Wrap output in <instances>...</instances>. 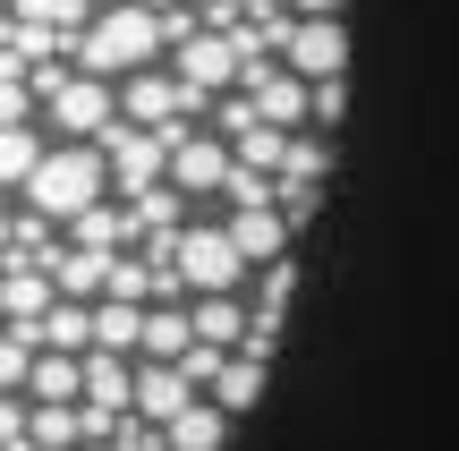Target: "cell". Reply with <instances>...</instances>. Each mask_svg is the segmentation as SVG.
Listing matches in <instances>:
<instances>
[{"mask_svg":"<svg viewBox=\"0 0 459 451\" xmlns=\"http://www.w3.org/2000/svg\"><path fill=\"white\" fill-rule=\"evenodd\" d=\"M51 307V265H9L0 256V316L9 324H43Z\"/></svg>","mask_w":459,"mask_h":451,"instance_id":"obj_13","label":"cell"},{"mask_svg":"<svg viewBox=\"0 0 459 451\" xmlns=\"http://www.w3.org/2000/svg\"><path fill=\"white\" fill-rule=\"evenodd\" d=\"M187 341H196V333H187V307H153V316H145V333H136V350H145V358H162V367H179V350H187Z\"/></svg>","mask_w":459,"mask_h":451,"instance_id":"obj_22","label":"cell"},{"mask_svg":"<svg viewBox=\"0 0 459 451\" xmlns=\"http://www.w3.org/2000/svg\"><path fill=\"white\" fill-rule=\"evenodd\" d=\"M34 350H68V358H85V350H94V307H85V299H51L43 324H34Z\"/></svg>","mask_w":459,"mask_h":451,"instance_id":"obj_14","label":"cell"},{"mask_svg":"<svg viewBox=\"0 0 459 451\" xmlns=\"http://www.w3.org/2000/svg\"><path fill=\"white\" fill-rule=\"evenodd\" d=\"M170 273H179V290L213 299V290H238L247 256L230 247V230H179V239H170Z\"/></svg>","mask_w":459,"mask_h":451,"instance_id":"obj_3","label":"cell"},{"mask_svg":"<svg viewBox=\"0 0 459 451\" xmlns=\"http://www.w3.org/2000/svg\"><path fill=\"white\" fill-rule=\"evenodd\" d=\"M26 367H34V324H9V333H0V392L26 384Z\"/></svg>","mask_w":459,"mask_h":451,"instance_id":"obj_30","label":"cell"},{"mask_svg":"<svg viewBox=\"0 0 459 451\" xmlns=\"http://www.w3.org/2000/svg\"><path fill=\"white\" fill-rule=\"evenodd\" d=\"M17 451H43V443H17Z\"/></svg>","mask_w":459,"mask_h":451,"instance_id":"obj_40","label":"cell"},{"mask_svg":"<svg viewBox=\"0 0 459 451\" xmlns=\"http://www.w3.org/2000/svg\"><path fill=\"white\" fill-rule=\"evenodd\" d=\"M0 247H9V204H0Z\"/></svg>","mask_w":459,"mask_h":451,"instance_id":"obj_37","label":"cell"},{"mask_svg":"<svg viewBox=\"0 0 459 451\" xmlns=\"http://www.w3.org/2000/svg\"><path fill=\"white\" fill-rule=\"evenodd\" d=\"M17 26H60V34H85V17H94V0H9Z\"/></svg>","mask_w":459,"mask_h":451,"instance_id":"obj_27","label":"cell"},{"mask_svg":"<svg viewBox=\"0 0 459 451\" xmlns=\"http://www.w3.org/2000/svg\"><path fill=\"white\" fill-rule=\"evenodd\" d=\"M247 102H255L264 128H298V119H307V77H290V68H264V77H247Z\"/></svg>","mask_w":459,"mask_h":451,"instance_id":"obj_12","label":"cell"},{"mask_svg":"<svg viewBox=\"0 0 459 451\" xmlns=\"http://www.w3.org/2000/svg\"><path fill=\"white\" fill-rule=\"evenodd\" d=\"M26 443L77 451V401H34V409H26Z\"/></svg>","mask_w":459,"mask_h":451,"instance_id":"obj_23","label":"cell"},{"mask_svg":"<svg viewBox=\"0 0 459 451\" xmlns=\"http://www.w3.org/2000/svg\"><path fill=\"white\" fill-rule=\"evenodd\" d=\"M77 401L85 409H136V367L111 350H85L77 358Z\"/></svg>","mask_w":459,"mask_h":451,"instance_id":"obj_11","label":"cell"},{"mask_svg":"<svg viewBox=\"0 0 459 451\" xmlns=\"http://www.w3.org/2000/svg\"><path fill=\"white\" fill-rule=\"evenodd\" d=\"M221 435H230V418L213 401H187L179 418L162 426V451H221Z\"/></svg>","mask_w":459,"mask_h":451,"instance_id":"obj_18","label":"cell"},{"mask_svg":"<svg viewBox=\"0 0 459 451\" xmlns=\"http://www.w3.org/2000/svg\"><path fill=\"white\" fill-rule=\"evenodd\" d=\"M221 358H230V350H213V341H187V350H179V375H187V384H213Z\"/></svg>","mask_w":459,"mask_h":451,"instance_id":"obj_33","label":"cell"},{"mask_svg":"<svg viewBox=\"0 0 459 451\" xmlns=\"http://www.w3.org/2000/svg\"><path fill=\"white\" fill-rule=\"evenodd\" d=\"M0 34H9V17H0Z\"/></svg>","mask_w":459,"mask_h":451,"instance_id":"obj_41","label":"cell"},{"mask_svg":"<svg viewBox=\"0 0 459 451\" xmlns=\"http://www.w3.org/2000/svg\"><path fill=\"white\" fill-rule=\"evenodd\" d=\"M324 170H332V145H324V136H307V128H290V145H281V179L324 187Z\"/></svg>","mask_w":459,"mask_h":451,"instance_id":"obj_25","label":"cell"},{"mask_svg":"<svg viewBox=\"0 0 459 451\" xmlns=\"http://www.w3.org/2000/svg\"><path fill=\"white\" fill-rule=\"evenodd\" d=\"M68 239H77V247H94V256H119V247H128V239H136V213H128V204H85V213H68Z\"/></svg>","mask_w":459,"mask_h":451,"instance_id":"obj_16","label":"cell"},{"mask_svg":"<svg viewBox=\"0 0 459 451\" xmlns=\"http://www.w3.org/2000/svg\"><path fill=\"white\" fill-rule=\"evenodd\" d=\"M187 9H196V17H204V9H213V0H187Z\"/></svg>","mask_w":459,"mask_h":451,"instance_id":"obj_39","label":"cell"},{"mask_svg":"<svg viewBox=\"0 0 459 451\" xmlns=\"http://www.w3.org/2000/svg\"><path fill=\"white\" fill-rule=\"evenodd\" d=\"M341 111H349V77L307 85V119H315V128H341Z\"/></svg>","mask_w":459,"mask_h":451,"instance_id":"obj_32","label":"cell"},{"mask_svg":"<svg viewBox=\"0 0 459 451\" xmlns=\"http://www.w3.org/2000/svg\"><path fill=\"white\" fill-rule=\"evenodd\" d=\"M162 145H170L162 179L179 187V196H204V187H221V179H230V145H221V136H196L187 119H170V128H162Z\"/></svg>","mask_w":459,"mask_h":451,"instance_id":"obj_5","label":"cell"},{"mask_svg":"<svg viewBox=\"0 0 459 451\" xmlns=\"http://www.w3.org/2000/svg\"><path fill=\"white\" fill-rule=\"evenodd\" d=\"M290 17H341V0H281Z\"/></svg>","mask_w":459,"mask_h":451,"instance_id":"obj_36","label":"cell"},{"mask_svg":"<svg viewBox=\"0 0 459 451\" xmlns=\"http://www.w3.org/2000/svg\"><path fill=\"white\" fill-rule=\"evenodd\" d=\"M102 290H111V256H94V247L51 256V299H102Z\"/></svg>","mask_w":459,"mask_h":451,"instance_id":"obj_17","label":"cell"},{"mask_svg":"<svg viewBox=\"0 0 459 451\" xmlns=\"http://www.w3.org/2000/svg\"><path fill=\"white\" fill-rule=\"evenodd\" d=\"M102 145H43V162L26 170V204L43 221H68V213H85V204L102 196Z\"/></svg>","mask_w":459,"mask_h":451,"instance_id":"obj_2","label":"cell"},{"mask_svg":"<svg viewBox=\"0 0 459 451\" xmlns=\"http://www.w3.org/2000/svg\"><path fill=\"white\" fill-rule=\"evenodd\" d=\"M17 443H26V409L0 392V451H17Z\"/></svg>","mask_w":459,"mask_h":451,"instance_id":"obj_35","label":"cell"},{"mask_svg":"<svg viewBox=\"0 0 459 451\" xmlns=\"http://www.w3.org/2000/svg\"><path fill=\"white\" fill-rule=\"evenodd\" d=\"M26 392H34V401H77V358H68V350H34Z\"/></svg>","mask_w":459,"mask_h":451,"instance_id":"obj_24","label":"cell"},{"mask_svg":"<svg viewBox=\"0 0 459 451\" xmlns=\"http://www.w3.org/2000/svg\"><path fill=\"white\" fill-rule=\"evenodd\" d=\"M170 77H179V85H196V94H221V85L230 77H238V51H230V34H187V43H179V68H170Z\"/></svg>","mask_w":459,"mask_h":451,"instance_id":"obj_10","label":"cell"},{"mask_svg":"<svg viewBox=\"0 0 459 451\" xmlns=\"http://www.w3.org/2000/svg\"><path fill=\"white\" fill-rule=\"evenodd\" d=\"M255 401H264V358H238V350H230L221 375H213V409H221V418H238V409H255Z\"/></svg>","mask_w":459,"mask_h":451,"instance_id":"obj_19","label":"cell"},{"mask_svg":"<svg viewBox=\"0 0 459 451\" xmlns=\"http://www.w3.org/2000/svg\"><path fill=\"white\" fill-rule=\"evenodd\" d=\"M281 145H290V128H264V119H247V128L230 136V162H238V170H281Z\"/></svg>","mask_w":459,"mask_h":451,"instance_id":"obj_26","label":"cell"},{"mask_svg":"<svg viewBox=\"0 0 459 451\" xmlns=\"http://www.w3.org/2000/svg\"><path fill=\"white\" fill-rule=\"evenodd\" d=\"M230 247L247 256V265H273V256H290V221H281V204H230Z\"/></svg>","mask_w":459,"mask_h":451,"instance_id":"obj_9","label":"cell"},{"mask_svg":"<svg viewBox=\"0 0 459 451\" xmlns=\"http://www.w3.org/2000/svg\"><path fill=\"white\" fill-rule=\"evenodd\" d=\"M136 333H145V307H128V299H94V350L128 358Z\"/></svg>","mask_w":459,"mask_h":451,"instance_id":"obj_21","label":"cell"},{"mask_svg":"<svg viewBox=\"0 0 459 451\" xmlns=\"http://www.w3.org/2000/svg\"><path fill=\"white\" fill-rule=\"evenodd\" d=\"M273 204H281V221H290V230H307V221L324 213V187H298V179H281V187H273Z\"/></svg>","mask_w":459,"mask_h":451,"instance_id":"obj_31","label":"cell"},{"mask_svg":"<svg viewBox=\"0 0 459 451\" xmlns=\"http://www.w3.org/2000/svg\"><path fill=\"white\" fill-rule=\"evenodd\" d=\"M179 187H170V179H153L145 187V196H128V213H136V230H179Z\"/></svg>","mask_w":459,"mask_h":451,"instance_id":"obj_28","label":"cell"},{"mask_svg":"<svg viewBox=\"0 0 459 451\" xmlns=\"http://www.w3.org/2000/svg\"><path fill=\"white\" fill-rule=\"evenodd\" d=\"M187 401H196V384H187L179 367H162V358H153V367L136 375V418H145V426H170Z\"/></svg>","mask_w":459,"mask_h":451,"instance_id":"obj_15","label":"cell"},{"mask_svg":"<svg viewBox=\"0 0 459 451\" xmlns=\"http://www.w3.org/2000/svg\"><path fill=\"white\" fill-rule=\"evenodd\" d=\"M136 9H170V0H136Z\"/></svg>","mask_w":459,"mask_h":451,"instance_id":"obj_38","label":"cell"},{"mask_svg":"<svg viewBox=\"0 0 459 451\" xmlns=\"http://www.w3.org/2000/svg\"><path fill=\"white\" fill-rule=\"evenodd\" d=\"M43 111H51V128H68V136H102L111 128V77H60V85H43Z\"/></svg>","mask_w":459,"mask_h":451,"instance_id":"obj_8","label":"cell"},{"mask_svg":"<svg viewBox=\"0 0 459 451\" xmlns=\"http://www.w3.org/2000/svg\"><path fill=\"white\" fill-rule=\"evenodd\" d=\"M34 162H43V136L34 128H0V187H26Z\"/></svg>","mask_w":459,"mask_h":451,"instance_id":"obj_29","label":"cell"},{"mask_svg":"<svg viewBox=\"0 0 459 451\" xmlns=\"http://www.w3.org/2000/svg\"><path fill=\"white\" fill-rule=\"evenodd\" d=\"M162 51V9H136V0H111V9L85 17L77 34V68L85 77H119V68H145Z\"/></svg>","mask_w":459,"mask_h":451,"instance_id":"obj_1","label":"cell"},{"mask_svg":"<svg viewBox=\"0 0 459 451\" xmlns=\"http://www.w3.org/2000/svg\"><path fill=\"white\" fill-rule=\"evenodd\" d=\"M26 111H34V85L26 77H0V128H26Z\"/></svg>","mask_w":459,"mask_h":451,"instance_id":"obj_34","label":"cell"},{"mask_svg":"<svg viewBox=\"0 0 459 451\" xmlns=\"http://www.w3.org/2000/svg\"><path fill=\"white\" fill-rule=\"evenodd\" d=\"M119 102H128V119H136V128H170V119L204 111L213 94H196V85H179L170 68H136V77H128V94H119Z\"/></svg>","mask_w":459,"mask_h":451,"instance_id":"obj_7","label":"cell"},{"mask_svg":"<svg viewBox=\"0 0 459 451\" xmlns=\"http://www.w3.org/2000/svg\"><path fill=\"white\" fill-rule=\"evenodd\" d=\"M187 333H196V341H213V350H238V333H247V307L230 299V290H213V299H196Z\"/></svg>","mask_w":459,"mask_h":451,"instance_id":"obj_20","label":"cell"},{"mask_svg":"<svg viewBox=\"0 0 459 451\" xmlns=\"http://www.w3.org/2000/svg\"><path fill=\"white\" fill-rule=\"evenodd\" d=\"M94 145H102V170L119 179V196H145V187L162 179V162H170L162 128H119V119H111V128H102Z\"/></svg>","mask_w":459,"mask_h":451,"instance_id":"obj_4","label":"cell"},{"mask_svg":"<svg viewBox=\"0 0 459 451\" xmlns=\"http://www.w3.org/2000/svg\"><path fill=\"white\" fill-rule=\"evenodd\" d=\"M281 51H290V77H307V85L349 77V26H341V17H298Z\"/></svg>","mask_w":459,"mask_h":451,"instance_id":"obj_6","label":"cell"}]
</instances>
